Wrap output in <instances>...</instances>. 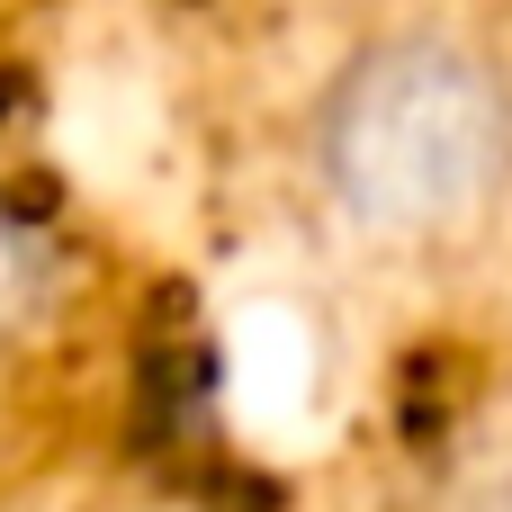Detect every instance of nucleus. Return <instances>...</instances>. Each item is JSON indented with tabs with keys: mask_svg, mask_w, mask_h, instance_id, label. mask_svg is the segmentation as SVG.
Masks as SVG:
<instances>
[{
	"mask_svg": "<svg viewBox=\"0 0 512 512\" xmlns=\"http://www.w3.org/2000/svg\"><path fill=\"white\" fill-rule=\"evenodd\" d=\"M63 288H72V261H63L54 225L27 216V207L0 189V351L36 342V333L63 315Z\"/></svg>",
	"mask_w": 512,
	"mask_h": 512,
	"instance_id": "obj_2",
	"label": "nucleus"
},
{
	"mask_svg": "<svg viewBox=\"0 0 512 512\" xmlns=\"http://www.w3.org/2000/svg\"><path fill=\"white\" fill-rule=\"evenodd\" d=\"M324 207L387 252H441L512 198V72L459 27L369 36L306 126Z\"/></svg>",
	"mask_w": 512,
	"mask_h": 512,
	"instance_id": "obj_1",
	"label": "nucleus"
},
{
	"mask_svg": "<svg viewBox=\"0 0 512 512\" xmlns=\"http://www.w3.org/2000/svg\"><path fill=\"white\" fill-rule=\"evenodd\" d=\"M432 512H512V396H495L486 414H468V432L441 459Z\"/></svg>",
	"mask_w": 512,
	"mask_h": 512,
	"instance_id": "obj_3",
	"label": "nucleus"
}]
</instances>
